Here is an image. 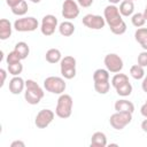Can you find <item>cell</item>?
<instances>
[{
  "label": "cell",
  "instance_id": "5",
  "mask_svg": "<svg viewBox=\"0 0 147 147\" xmlns=\"http://www.w3.org/2000/svg\"><path fill=\"white\" fill-rule=\"evenodd\" d=\"M76 64L77 61L74 56L67 55L60 61V71L64 79H72L76 76Z\"/></svg>",
  "mask_w": 147,
  "mask_h": 147
},
{
  "label": "cell",
  "instance_id": "1",
  "mask_svg": "<svg viewBox=\"0 0 147 147\" xmlns=\"http://www.w3.org/2000/svg\"><path fill=\"white\" fill-rule=\"evenodd\" d=\"M44 90L38 85L37 82H34L33 79L25 80L24 99L29 105H38L44 98Z\"/></svg>",
  "mask_w": 147,
  "mask_h": 147
},
{
  "label": "cell",
  "instance_id": "29",
  "mask_svg": "<svg viewBox=\"0 0 147 147\" xmlns=\"http://www.w3.org/2000/svg\"><path fill=\"white\" fill-rule=\"evenodd\" d=\"M7 70L11 76H20L22 74V71H23V64L21 62L7 64Z\"/></svg>",
  "mask_w": 147,
  "mask_h": 147
},
{
  "label": "cell",
  "instance_id": "10",
  "mask_svg": "<svg viewBox=\"0 0 147 147\" xmlns=\"http://www.w3.org/2000/svg\"><path fill=\"white\" fill-rule=\"evenodd\" d=\"M79 5L76 0H64L62 3V16L67 21H71L78 17L79 15Z\"/></svg>",
  "mask_w": 147,
  "mask_h": 147
},
{
  "label": "cell",
  "instance_id": "31",
  "mask_svg": "<svg viewBox=\"0 0 147 147\" xmlns=\"http://www.w3.org/2000/svg\"><path fill=\"white\" fill-rule=\"evenodd\" d=\"M138 64L141 67H147V51H142L138 55Z\"/></svg>",
  "mask_w": 147,
  "mask_h": 147
},
{
  "label": "cell",
  "instance_id": "27",
  "mask_svg": "<svg viewBox=\"0 0 147 147\" xmlns=\"http://www.w3.org/2000/svg\"><path fill=\"white\" fill-rule=\"evenodd\" d=\"M131 23L136 28H141L146 23V18L144 16V13H136L131 16Z\"/></svg>",
  "mask_w": 147,
  "mask_h": 147
},
{
  "label": "cell",
  "instance_id": "3",
  "mask_svg": "<svg viewBox=\"0 0 147 147\" xmlns=\"http://www.w3.org/2000/svg\"><path fill=\"white\" fill-rule=\"evenodd\" d=\"M44 88L52 94H62L67 88V83L63 77L49 76L44 80Z\"/></svg>",
  "mask_w": 147,
  "mask_h": 147
},
{
  "label": "cell",
  "instance_id": "22",
  "mask_svg": "<svg viewBox=\"0 0 147 147\" xmlns=\"http://www.w3.org/2000/svg\"><path fill=\"white\" fill-rule=\"evenodd\" d=\"M130 75H131V77L133 78V79H136V80H140V79H142L144 77H145V69H144V67H141V65H139V64H134V65H132L131 68H130Z\"/></svg>",
  "mask_w": 147,
  "mask_h": 147
},
{
  "label": "cell",
  "instance_id": "36",
  "mask_svg": "<svg viewBox=\"0 0 147 147\" xmlns=\"http://www.w3.org/2000/svg\"><path fill=\"white\" fill-rule=\"evenodd\" d=\"M140 114L146 118L147 117V100H146V102L141 106V108H140Z\"/></svg>",
  "mask_w": 147,
  "mask_h": 147
},
{
  "label": "cell",
  "instance_id": "11",
  "mask_svg": "<svg viewBox=\"0 0 147 147\" xmlns=\"http://www.w3.org/2000/svg\"><path fill=\"white\" fill-rule=\"evenodd\" d=\"M83 24L91 29V30H101L106 25V20L101 15H94V14H87L82 20Z\"/></svg>",
  "mask_w": 147,
  "mask_h": 147
},
{
  "label": "cell",
  "instance_id": "12",
  "mask_svg": "<svg viewBox=\"0 0 147 147\" xmlns=\"http://www.w3.org/2000/svg\"><path fill=\"white\" fill-rule=\"evenodd\" d=\"M55 113L51 109H41L34 118V124L38 129H46L54 119Z\"/></svg>",
  "mask_w": 147,
  "mask_h": 147
},
{
  "label": "cell",
  "instance_id": "20",
  "mask_svg": "<svg viewBox=\"0 0 147 147\" xmlns=\"http://www.w3.org/2000/svg\"><path fill=\"white\" fill-rule=\"evenodd\" d=\"M45 59L48 63L55 64L62 60V54H61L60 49H57V48H49L45 54Z\"/></svg>",
  "mask_w": 147,
  "mask_h": 147
},
{
  "label": "cell",
  "instance_id": "24",
  "mask_svg": "<svg viewBox=\"0 0 147 147\" xmlns=\"http://www.w3.org/2000/svg\"><path fill=\"white\" fill-rule=\"evenodd\" d=\"M115 90H116V93H117L119 96L125 98V96H129V95L132 93V85H131V83H130V80H129V82H126V83L119 85V86L116 87Z\"/></svg>",
  "mask_w": 147,
  "mask_h": 147
},
{
  "label": "cell",
  "instance_id": "9",
  "mask_svg": "<svg viewBox=\"0 0 147 147\" xmlns=\"http://www.w3.org/2000/svg\"><path fill=\"white\" fill-rule=\"evenodd\" d=\"M56 28H59V21L56 18V16L48 14L42 17L41 24H40V31L44 36H46V37L52 36L55 32Z\"/></svg>",
  "mask_w": 147,
  "mask_h": 147
},
{
  "label": "cell",
  "instance_id": "38",
  "mask_svg": "<svg viewBox=\"0 0 147 147\" xmlns=\"http://www.w3.org/2000/svg\"><path fill=\"white\" fill-rule=\"evenodd\" d=\"M141 129L144 132H147V117H146V119H144L141 122Z\"/></svg>",
  "mask_w": 147,
  "mask_h": 147
},
{
  "label": "cell",
  "instance_id": "23",
  "mask_svg": "<svg viewBox=\"0 0 147 147\" xmlns=\"http://www.w3.org/2000/svg\"><path fill=\"white\" fill-rule=\"evenodd\" d=\"M109 77V71L107 69L100 68L93 72V82H108Z\"/></svg>",
  "mask_w": 147,
  "mask_h": 147
},
{
  "label": "cell",
  "instance_id": "40",
  "mask_svg": "<svg viewBox=\"0 0 147 147\" xmlns=\"http://www.w3.org/2000/svg\"><path fill=\"white\" fill-rule=\"evenodd\" d=\"M144 16H145V18H146V21H147V5H146V8H145V10H144Z\"/></svg>",
  "mask_w": 147,
  "mask_h": 147
},
{
  "label": "cell",
  "instance_id": "25",
  "mask_svg": "<svg viewBox=\"0 0 147 147\" xmlns=\"http://www.w3.org/2000/svg\"><path fill=\"white\" fill-rule=\"evenodd\" d=\"M126 82H129V77H127V75H125V74H119V72H117V74H115V75L113 76V78H111V85L114 86V88L118 87L119 85H122V84H124V83H126Z\"/></svg>",
  "mask_w": 147,
  "mask_h": 147
},
{
  "label": "cell",
  "instance_id": "39",
  "mask_svg": "<svg viewBox=\"0 0 147 147\" xmlns=\"http://www.w3.org/2000/svg\"><path fill=\"white\" fill-rule=\"evenodd\" d=\"M108 1H109L110 5H117V3L122 2V0H108Z\"/></svg>",
  "mask_w": 147,
  "mask_h": 147
},
{
  "label": "cell",
  "instance_id": "13",
  "mask_svg": "<svg viewBox=\"0 0 147 147\" xmlns=\"http://www.w3.org/2000/svg\"><path fill=\"white\" fill-rule=\"evenodd\" d=\"M8 88L11 94H21L25 90V80L20 76H13V78L9 80Z\"/></svg>",
  "mask_w": 147,
  "mask_h": 147
},
{
  "label": "cell",
  "instance_id": "42",
  "mask_svg": "<svg viewBox=\"0 0 147 147\" xmlns=\"http://www.w3.org/2000/svg\"><path fill=\"white\" fill-rule=\"evenodd\" d=\"M131 1H134V0H131Z\"/></svg>",
  "mask_w": 147,
  "mask_h": 147
},
{
  "label": "cell",
  "instance_id": "8",
  "mask_svg": "<svg viewBox=\"0 0 147 147\" xmlns=\"http://www.w3.org/2000/svg\"><path fill=\"white\" fill-rule=\"evenodd\" d=\"M103 63L106 65V69L109 71V72H113V74H117V72H121L123 67H124V63H123V60L119 55L115 54V53H109L105 56L103 59Z\"/></svg>",
  "mask_w": 147,
  "mask_h": 147
},
{
  "label": "cell",
  "instance_id": "37",
  "mask_svg": "<svg viewBox=\"0 0 147 147\" xmlns=\"http://www.w3.org/2000/svg\"><path fill=\"white\" fill-rule=\"evenodd\" d=\"M141 88L144 92L147 93V75H145V77L142 78V83H141Z\"/></svg>",
  "mask_w": 147,
  "mask_h": 147
},
{
  "label": "cell",
  "instance_id": "2",
  "mask_svg": "<svg viewBox=\"0 0 147 147\" xmlns=\"http://www.w3.org/2000/svg\"><path fill=\"white\" fill-rule=\"evenodd\" d=\"M72 106H74V100L71 95L65 93L60 94L55 107V115L63 119L69 118L72 114Z\"/></svg>",
  "mask_w": 147,
  "mask_h": 147
},
{
  "label": "cell",
  "instance_id": "33",
  "mask_svg": "<svg viewBox=\"0 0 147 147\" xmlns=\"http://www.w3.org/2000/svg\"><path fill=\"white\" fill-rule=\"evenodd\" d=\"M22 1H23V0H6V3H7V5L10 7V9H11V8L18 6Z\"/></svg>",
  "mask_w": 147,
  "mask_h": 147
},
{
  "label": "cell",
  "instance_id": "35",
  "mask_svg": "<svg viewBox=\"0 0 147 147\" xmlns=\"http://www.w3.org/2000/svg\"><path fill=\"white\" fill-rule=\"evenodd\" d=\"M24 146H25V144L22 140H14L10 144V147H24Z\"/></svg>",
  "mask_w": 147,
  "mask_h": 147
},
{
  "label": "cell",
  "instance_id": "15",
  "mask_svg": "<svg viewBox=\"0 0 147 147\" xmlns=\"http://www.w3.org/2000/svg\"><path fill=\"white\" fill-rule=\"evenodd\" d=\"M11 23L9 22V20L7 18H1L0 20V39L1 40H6L11 36V31H13Z\"/></svg>",
  "mask_w": 147,
  "mask_h": 147
},
{
  "label": "cell",
  "instance_id": "21",
  "mask_svg": "<svg viewBox=\"0 0 147 147\" xmlns=\"http://www.w3.org/2000/svg\"><path fill=\"white\" fill-rule=\"evenodd\" d=\"M14 51L21 56L22 60H25L29 56L30 47H29V45L25 41H18V42H16V45L14 47Z\"/></svg>",
  "mask_w": 147,
  "mask_h": 147
},
{
  "label": "cell",
  "instance_id": "16",
  "mask_svg": "<svg viewBox=\"0 0 147 147\" xmlns=\"http://www.w3.org/2000/svg\"><path fill=\"white\" fill-rule=\"evenodd\" d=\"M134 39L144 51H147V28H138L134 32Z\"/></svg>",
  "mask_w": 147,
  "mask_h": 147
},
{
  "label": "cell",
  "instance_id": "17",
  "mask_svg": "<svg viewBox=\"0 0 147 147\" xmlns=\"http://www.w3.org/2000/svg\"><path fill=\"white\" fill-rule=\"evenodd\" d=\"M118 9H119V13L122 16H124V17L132 16L133 11H134V3L131 0H122Z\"/></svg>",
  "mask_w": 147,
  "mask_h": 147
},
{
  "label": "cell",
  "instance_id": "18",
  "mask_svg": "<svg viewBox=\"0 0 147 147\" xmlns=\"http://www.w3.org/2000/svg\"><path fill=\"white\" fill-rule=\"evenodd\" d=\"M91 146L93 147H106L107 146V137L103 132H94L91 137Z\"/></svg>",
  "mask_w": 147,
  "mask_h": 147
},
{
  "label": "cell",
  "instance_id": "26",
  "mask_svg": "<svg viewBox=\"0 0 147 147\" xmlns=\"http://www.w3.org/2000/svg\"><path fill=\"white\" fill-rule=\"evenodd\" d=\"M29 10V6H28V2L26 0H23L18 6L11 8V13L16 16H24Z\"/></svg>",
  "mask_w": 147,
  "mask_h": 147
},
{
  "label": "cell",
  "instance_id": "34",
  "mask_svg": "<svg viewBox=\"0 0 147 147\" xmlns=\"http://www.w3.org/2000/svg\"><path fill=\"white\" fill-rule=\"evenodd\" d=\"M0 76H1L0 86L2 87V86H3V84H5V82H6V77H7V71H6L3 68H1V69H0Z\"/></svg>",
  "mask_w": 147,
  "mask_h": 147
},
{
  "label": "cell",
  "instance_id": "7",
  "mask_svg": "<svg viewBox=\"0 0 147 147\" xmlns=\"http://www.w3.org/2000/svg\"><path fill=\"white\" fill-rule=\"evenodd\" d=\"M132 121V114L131 113H124V111H116L115 114L110 115L109 123L115 130H123L127 124H130Z\"/></svg>",
  "mask_w": 147,
  "mask_h": 147
},
{
  "label": "cell",
  "instance_id": "32",
  "mask_svg": "<svg viewBox=\"0 0 147 147\" xmlns=\"http://www.w3.org/2000/svg\"><path fill=\"white\" fill-rule=\"evenodd\" d=\"M76 1L78 2L79 6H82L84 8H88V7L92 6V3H93L94 0H76Z\"/></svg>",
  "mask_w": 147,
  "mask_h": 147
},
{
  "label": "cell",
  "instance_id": "14",
  "mask_svg": "<svg viewBox=\"0 0 147 147\" xmlns=\"http://www.w3.org/2000/svg\"><path fill=\"white\" fill-rule=\"evenodd\" d=\"M114 108L116 111H124V113H131V114H133L134 111V105L126 99L117 100L114 105Z\"/></svg>",
  "mask_w": 147,
  "mask_h": 147
},
{
  "label": "cell",
  "instance_id": "28",
  "mask_svg": "<svg viewBox=\"0 0 147 147\" xmlns=\"http://www.w3.org/2000/svg\"><path fill=\"white\" fill-rule=\"evenodd\" d=\"M94 90L99 94H107L110 90V83L108 82H94Z\"/></svg>",
  "mask_w": 147,
  "mask_h": 147
},
{
  "label": "cell",
  "instance_id": "6",
  "mask_svg": "<svg viewBox=\"0 0 147 147\" xmlns=\"http://www.w3.org/2000/svg\"><path fill=\"white\" fill-rule=\"evenodd\" d=\"M13 26L18 32H32L37 30V28L39 26V22L33 16H24V17L17 18L14 22Z\"/></svg>",
  "mask_w": 147,
  "mask_h": 147
},
{
  "label": "cell",
  "instance_id": "19",
  "mask_svg": "<svg viewBox=\"0 0 147 147\" xmlns=\"http://www.w3.org/2000/svg\"><path fill=\"white\" fill-rule=\"evenodd\" d=\"M59 32L63 37H70L75 32V25L70 21H63L62 23L59 24Z\"/></svg>",
  "mask_w": 147,
  "mask_h": 147
},
{
  "label": "cell",
  "instance_id": "4",
  "mask_svg": "<svg viewBox=\"0 0 147 147\" xmlns=\"http://www.w3.org/2000/svg\"><path fill=\"white\" fill-rule=\"evenodd\" d=\"M103 17L106 20V23L109 25V29H114L116 26H118L123 21L122 15L119 13L118 7H116V5H108L105 9H103Z\"/></svg>",
  "mask_w": 147,
  "mask_h": 147
},
{
  "label": "cell",
  "instance_id": "41",
  "mask_svg": "<svg viewBox=\"0 0 147 147\" xmlns=\"http://www.w3.org/2000/svg\"><path fill=\"white\" fill-rule=\"evenodd\" d=\"M29 1H31V2H33V3H39L41 0H29Z\"/></svg>",
  "mask_w": 147,
  "mask_h": 147
},
{
  "label": "cell",
  "instance_id": "30",
  "mask_svg": "<svg viewBox=\"0 0 147 147\" xmlns=\"http://www.w3.org/2000/svg\"><path fill=\"white\" fill-rule=\"evenodd\" d=\"M22 61V59H21V56L13 49L11 52H9L8 54H7V56H6V63L7 64H11V63H16V62H21Z\"/></svg>",
  "mask_w": 147,
  "mask_h": 147
}]
</instances>
